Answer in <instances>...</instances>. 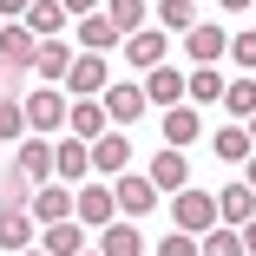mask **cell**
<instances>
[{"instance_id":"cell-13","label":"cell","mask_w":256,"mask_h":256,"mask_svg":"<svg viewBox=\"0 0 256 256\" xmlns=\"http://www.w3.org/2000/svg\"><path fill=\"white\" fill-rule=\"evenodd\" d=\"M98 98H106V118H112L118 132H125V125H138V118H144V106H151L144 86H106Z\"/></svg>"},{"instance_id":"cell-1","label":"cell","mask_w":256,"mask_h":256,"mask_svg":"<svg viewBox=\"0 0 256 256\" xmlns=\"http://www.w3.org/2000/svg\"><path fill=\"white\" fill-rule=\"evenodd\" d=\"M66 112H72V92L66 86H33L26 92V125L46 138V132H66Z\"/></svg>"},{"instance_id":"cell-5","label":"cell","mask_w":256,"mask_h":256,"mask_svg":"<svg viewBox=\"0 0 256 256\" xmlns=\"http://www.w3.org/2000/svg\"><path fill=\"white\" fill-rule=\"evenodd\" d=\"M138 86H144V98H151L158 112H171V106H184V98H190V72H178L171 60H164V66H151Z\"/></svg>"},{"instance_id":"cell-23","label":"cell","mask_w":256,"mask_h":256,"mask_svg":"<svg viewBox=\"0 0 256 256\" xmlns=\"http://www.w3.org/2000/svg\"><path fill=\"white\" fill-rule=\"evenodd\" d=\"M33 72H40L46 86H66V72H72V46H66V40H40V60H33Z\"/></svg>"},{"instance_id":"cell-10","label":"cell","mask_w":256,"mask_h":256,"mask_svg":"<svg viewBox=\"0 0 256 256\" xmlns=\"http://www.w3.org/2000/svg\"><path fill=\"white\" fill-rule=\"evenodd\" d=\"M112 190H118V210H125V217H144L151 204L164 197L158 184H151V171H118V178H112Z\"/></svg>"},{"instance_id":"cell-30","label":"cell","mask_w":256,"mask_h":256,"mask_svg":"<svg viewBox=\"0 0 256 256\" xmlns=\"http://www.w3.org/2000/svg\"><path fill=\"white\" fill-rule=\"evenodd\" d=\"M33 125H26V98H14V92H0V138L7 144H20Z\"/></svg>"},{"instance_id":"cell-26","label":"cell","mask_w":256,"mask_h":256,"mask_svg":"<svg viewBox=\"0 0 256 256\" xmlns=\"http://www.w3.org/2000/svg\"><path fill=\"white\" fill-rule=\"evenodd\" d=\"M151 20L164 33H190L197 26V0H151Z\"/></svg>"},{"instance_id":"cell-29","label":"cell","mask_w":256,"mask_h":256,"mask_svg":"<svg viewBox=\"0 0 256 256\" xmlns=\"http://www.w3.org/2000/svg\"><path fill=\"white\" fill-rule=\"evenodd\" d=\"M190 106H224V72L217 66H190Z\"/></svg>"},{"instance_id":"cell-18","label":"cell","mask_w":256,"mask_h":256,"mask_svg":"<svg viewBox=\"0 0 256 256\" xmlns=\"http://www.w3.org/2000/svg\"><path fill=\"white\" fill-rule=\"evenodd\" d=\"M92 243H98V256H144V236H138V224H132V217H112Z\"/></svg>"},{"instance_id":"cell-21","label":"cell","mask_w":256,"mask_h":256,"mask_svg":"<svg viewBox=\"0 0 256 256\" xmlns=\"http://www.w3.org/2000/svg\"><path fill=\"white\" fill-rule=\"evenodd\" d=\"M33 236H40V224H33V210H0V250H7V256H20V250H33Z\"/></svg>"},{"instance_id":"cell-19","label":"cell","mask_w":256,"mask_h":256,"mask_svg":"<svg viewBox=\"0 0 256 256\" xmlns=\"http://www.w3.org/2000/svg\"><path fill=\"white\" fill-rule=\"evenodd\" d=\"M66 132H72V138H106V132H112V118H106V98H72Z\"/></svg>"},{"instance_id":"cell-22","label":"cell","mask_w":256,"mask_h":256,"mask_svg":"<svg viewBox=\"0 0 256 256\" xmlns=\"http://www.w3.org/2000/svg\"><path fill=\"white\" fill-rule=\"evenodd\" d=\"M190 138H204V112L184 98V106H171V112H164V144H178V151H184Z\"/></svg>"},{"instance_id":"cell-39","label":"cell","mask_w":256,"mask_h":256,"mask_svg":"<svg viewBox=\"0 0 256 256\" xmlns=\"http://www.w3.org/2000/svg\"><path fill=\"white\" fill-rule=\"evenodd\" d=\"M20 256H46V250H40V243H33V250H20Z\"/></svg>"},{"instance_id":"cell-25","label":"cell","mask_w":256,"mask_h":256,"mask_svg":"<svg viewBox=\"0 0 256 256\" xmlns=\"http://www.w3.org/2000/svg\"><path fill=\"white\" fill-rule=\"evenodd\" d=\"M66 20H72V14L60 7V0H33V7H26V26H33L40 40H60V33H66Z\"/></svg>"},{"instance_id":"cell-15","label":"cell","mask_w":256,"mask_h":256,"mask_svg":"<svg viewBox=\"0 0 256 256\" xmlns=\"http://www.w3.org/2000/svg\"><path fill=\"white\" fill-rule=\"evenodd\" d=\"M72 33H79V53H112V46H125V33L112 26V14H106V7H98V14H86Z\"/></svg>"},{"instance_id":"cell-41","label":"cell","mask_w":256,"mask_h":256,"mask_svg":"<svg viewBox=\"0 0 256 256\" xmlns=\"http://www.w3.org/2000/svg\"><path fill=\"white\" fill-rule=\"evenodd\" d=\"M79 256H98V250H79Z\"/></svg>"},{"instance_id":"cell-4","label":"cell","mask_w":256,"mask_h":256,"mask_svg":"<svg viewBox=\"0 0 256 256\" xmlns=\"http://www.w3.org/2000/svg\"><path fill=\"white\" fill-rule=\"evenodd\" d=\"M171 224H178V230H190V236H204V230L217 224V197H210V190H190V184H184V190L171 197Z\"/></svg>"},{"instance_id":"cell-27","label":"cell","mask_w":256,"mask_h":256,"mask_svg":"<svg viewBox=\"0 0 256 256\" xmlns=\"http://www.w3.org/2000/svg\"><path fill=\"white\" fill-rule=\"evenodd\" d=\"M224 118H243V125L256 118V79H250V72L224 86Z\"/></svg>"},{"instance_id":"cell-35","label":"cell","mask_w":256,"mask_h":256,"mask_svg":"<svg viewBox=\"0 0 256 256\" xmlns=\"http://www.w3.org/2000/svg\"><path fill=\"white\" fill-rule=\"evenodd\" d=\"M26 7L33 0H0V20H26Z\"/></svg>"},{"instance_id":"cell-24","label":"cell","mask_w":256,"mask_h":256,"mask_svg":"<svg viewBox=\"0 0 256 256\" xmlns=\"http://www.w3.org/2000/svg\"><path fill=\"white\" fill-rule=\"evenodd\" d=\"M250 217H256V190H250V184H230V190L217 197V224H236V230H243Z\"/></svg>"},{"instance_id":"cell-33","label":"cell","mask_w":256,"mask_h":256,"mask_svg":"<svg viewBox=\"0 0 256 256\" xmlns=\"http://www.w3.org/2000/svg\"><path fill=\"white\" fill-rule=\"evenodd\" d=\"M230 60H236L243 72L256 66V33H230Z\"/></svg>"},{"instance_id":"cell-37","label":"cell","mask_w":256,"mask_h":256,"mask_svg":"<svg viewBox=\"0 0 256 256\" xmlns=\"http://www.w3.org/2000/svg\"><path fill=\"white\" fill-rule=\"evenodd\" d=\"M243 250H250V256H256V217H250V224H243Z\"/></svg>"},{"instance_id":"cell-14","label":"cell","mask_w":256,"mask_h":256,"mask_svg":"<svg viewBox=\"0 0 256 256\" xmlns=\"http://www.w3.org/2000/svg\"><path fill=\"white\" fill-rule=\"evenodd\" d=\"M26 210H33L40 230H46V224H66V217H72V190H66V184H40V190L26 197Z\"/></svg>"},{"instance_id":"cell-3","label":"cell","mask_w":256,"mask_h":256,"mask_svg":"<svg viewBox=\"0 0 256 256\" xmlns=\"http://www.w3.org/2000/svg\"><path fill=\"white\" fill-rule=\"evenodd\" d=\"M72 217H79L86 230H106V224L118 217V190H112V184H79V190H72Z\"/></svg>"},{"instance_id":"cell-6","label":"cell","mask_w":256,"mask_h":256,"mask_svg":"<svg viewBox=\"0 0 256 256\" xmlns=\"http://www.w3.org/2000/svg\"><path fill=\"white\" fill-rule=\"evenodd\" d=\"M125 66H138V72H151V66H164V53H171V33L164 26H138V33H125Z\"/></svg>"},{"instance_id":"cell-40","label":"cell","mask_w":256,"mask_h":256,"mask_svg":"<svg viewBox=\"0 0 256 256\" xmlns=\"http://www.w3.org/2000/svg\"><path fill=\"white\" fill-rule=\"evenodd\" d=\"M250 144H256V118H250Z\"/></svg>"},{"instance_id":"cell-17","label":"cell","mask_w":256,"mask_h":256,"mask_svg":"<svg viewBox=\"0 0 256 256\" xmlns=\"http://www.w3.org/2000/svg\"><path fill=\"white\" fill-rule=\"evenodd\" d=\"M210 151H217L224 164H250V151H256V144H250V125H243V118H224V125L210 132Z\"/></svg>"},{"instance_id":"cell-20","label":"cell","mask_w":256,"mask_h":256,"mask_svg":"<svg viewBox=\"0 0 256 256\" xmlns=\"http://www.w3.org/2000/svg\"><path fill=\"white\" fill-rule=\"evenodd\" d=\"M40 250H46V256H79V250H92V243H86V224L66 217V224H46V230H40Z\"/></svg>"},{"instance_id":"cell-8","label":"cell","mask_w":256,"mask_h":256,"mask_svg":"<svg viewBox=\"0 0 256 256\" xmlns=\"http://www.w3.org/2000/svg\"><path fill=\"white\" fill-rule=\"evenodd\" d=\"M53 178H60V184H86V178H92V138H72V132H66V138L53 144Z\"/></svg>"},{"instance_id":"cell-32","label":"cell","mask_w":256,"mask_h":256,"mask_svg":"<svg viewBox=\"0 0 256 256\" xmlns=\"http://www.w3.org/2000/svg\"><path fill=\"white\" fill-rule=\"evenodd\" d=\"M151 256H204V250H197V236H190V230H171V236L151 243Z\"/></svg>"},{"instance_id":"cell-7","label":"cell","mask_w":256,"mask_h":256,"mask_svg":"<svg viewBox=\"0 0 256 256\" xmlns=\"http://www.w3.org/2000/svg\"><path fill=\"white\" fill-rule=\"evenodd\" d=\"M106 86H112L106 53H72V72H66V92H72V98H98Z\"/></svg>"},{"instance_id":"cell-38","label":"cell","mask_w":256,"mask_h":256,"mask_svg":"<svg viewBox=\"0 0 256 256\" xmlns=\"http://www.w3.org/2000/svg\"><path fill=\"white\" fill-rule=\"evenodd\" d=\"M243 184H250V190H256V151H250V164H243Z\"/></svg>"},{"instance_id":"cell-16","label":"cell","mask_w":256,"mask_h":256,"mask_svg":"<svg viewBox=\"0 0 256 256\" xmlns=\"http://www.w3.org/2000/svg\"><path fill=\"white\" fill-rule=\"evenodd\" d=\"M144 171H151V184H158V190H171V197L190 184V158H184L178 144H164V151H158V158H151Z\"/></svg>"},{"instance_id":"cell-9","label":"cell","mask_w":256,"mask_h":256,"mask_svg":"<svg viewBox=\"0 0 256 256\" xmlns=\"http://www.w3.org/2000/svg\"><path fill=\"white\" fill-rule=\"evenodd\" d=\"M14 171L40 190V184H53V138H20L14 144Z\"/></svg>"},{"instance_id":"cell-31","label":"cell","mask_w":256,"mask_h":256,"mask_svg":"<svg viewBox=\"0 0 256 256\" xmlns=\"http://www.w3.org/2000/svg\"><path fill=\"white\" fill-rule=\"evenodd\" d=\"M106 14L118 33H138V26H151V0H106Z\"/></svg>"},{"instance_id":"cell-11","label":"cell","mask_w":256,"mask_h":256,"mask_svg":"<svg viewBox=\"0 0 256 256\" xmlns=\"http://www.w3.org/2000/svg\"><path fill=\"white\" fill-rule=\"evenodd\" d=\"M224 46H230V33H224L217 20H197V26L184 33V53H190V66H217V60H224Z\"/></svg>"},{"instance_id":"cell-28","label":"cell","mask_w":256,"mask_h":256,"mask_svg":"<svg viewBox=\"0 0 256 256\" xmlns=\"http://www.w3.org/2000/svg\"><path fill=\"white\" fill-rule=\"evenodd\" d=\"M197 250H204V256H250V250H243V230H236V224H210V230L197 236Z\"/></svg>"},{"instance_id":"cell-12","label":"cell","mask_w":256,"mask_h":256,"mask_svg":"<svg viewBox=\"0 0 256 256\" xmlns=\"http://www.w3.org/2000/svg\"><path fill=\"white\" fill-rule=\"evenodd\" d=\"M92 171L98 178H118V171H132V138L112 125L106 138H92Z\"/></svg>"},{"instance_id":"cell-2","label":"cell","mask_w":256,"mask_h":256,"mask_svg":"<svg viewBox=\"0 0 256 256\" xmlns=\"http://www.w3.org/2000/svg\"><path fill=\"white\" fill-rule=\"evenodd\" d=\"M33 60H40V33L26 20H0V66L7 72H33Z\"/></svg>"},{"instance_id":"cell-34","label":"cell","mask_w":256,"mask_h":256,"mask_svg":"<svg viewBox=\"0 0 256 256\" xmlns=\"http://www.w3.org/2000/svg\"><path fill=\"white\" fill-rule=\"evenodd\" d=\"M60 7H66L72 20H86V14H98V7H106V0H60Z\"/></svg>"},{"instance_id":"cell-36","label":"cell","mask_w":256,"mask_h":256,"mask_svg":"<svg viewBox=\"0 0 256 256\" xmlns=\"http://www.w3.org/2000/svg\"><path fill=\"white\" fill-rule=\"evenodd\" d=\"M217 7H224V14H250V7H256V0H217Z\"/></svg>"}]
</instances>
